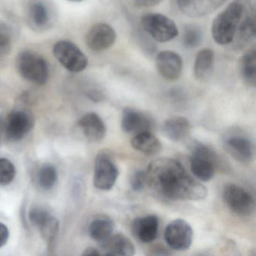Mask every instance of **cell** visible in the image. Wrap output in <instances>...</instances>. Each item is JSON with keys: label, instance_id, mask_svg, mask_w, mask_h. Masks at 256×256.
I'll return each mask as SVG.
<instances>
[{"label": "cell", "instance_id": "1", "mask_svg": "<svg viewBox=\"0 0 256 256\" xmlns=\"http://www.w3.org/2000/svg\"><path fill=\"white\" fill-rule=\"evenodd\" d=\"M145 172L146 185L168 200H200L208 194L206 187L174 158H156L150 163Z\"/></svg>", "mask_w": 256, "mask_h": 256}, {"label": "cell", "instance_id": "2", "mask_svg": "<svg viewBox=\"0 0 256 256\" xmlns=\"http://www.w3.org/2000/svg\"><path fill=\"white\" fill-rule=\"evenodd\" d=\"M256 8V0H234L220 13L212 25L214 41L220 46L233 43L242 20Z\"/></svg>", "mask_w": 256, "mask_h": 256}, {"label": "cell", "instance_id": "3", "mask_svg": "<svg viewBox=\"0 0 256 256\" xmlns=\"http://www.w3.org/2000/svg\"><path fill=\"white\" fill-rule=\"evenodd\" d=\"M18 72L25 80L37 85H43L49 78V67L43 56L34 50H23L16 60Z\"/></svg>", "mask_w": 256, "mask_h": 256}, {"label": "cell", "instance_id": "4", "mask_svg": "<svg viewBox=\"0 0 256 256\" xmlns=\"http://www.w3.org/2000/svg\"><path fill=\"white\" fill-rule=\"evenodd\" d=\"M218 160L211 148L203 144H194L190 158L192 173L199 180L208 182L215 176Z\"/></svg>", "mask_w": 256, "mask_h": 256}, {"label": "cell", "instance_id": "5", "mask_svg": "<svg viewBox=\"0 0 256 256\" xmlns=\"http://www.w3.org/2000/svg\"><path fill=\"white\" fill-rule=\"evenodd\" d=\"M223 200L232 212L239 216H250L256 210V200L250 192L236 184L224 187Z\"/></svg>", "mask_w": 256, "mask_h": 256}, {"label": "cell", "instance_id": "6", "mask_svg": "<svg viewBox=\"0 0 256 256\" xmlns=\"http://www.w3.org/2000/svg\"><path fill=\"white\" fill-rule=\"evenodd\" d=\"M144 30L158 42L164 43L172 41L178 35L176 24L162 14L150 13L142 18Z\"/></svg>", "mask_w": 256, "mask_h": 256}, {"label": "cell", "instance_id": "7", "mask_svg": "<svg viewBox=\"0 0 256 256\" xmlns=\"http://www.w3.org/2000/svg\"><path fill=\"white\" fill-rule=\"evenodd\" d=\"M53 54L60 64L70 72L78 73L86 70L88 59L86 55L72 42L62 40L54 46Z\"/></svg>", "mask_w": 256, "mask_h": 256}, {"label": "cell", "instance_id": "8", "mask_svg": "<svg viewBox=\"0 0 256 256\" xmlns=\"http://www.w3.org/2000/svg\"><path fill=\"white\" fill-rule=\"evenodd\" d=\"M119 176V170L113 156L108 151L97 155L94 168V184L96 188L108 191L113 188Z\"/></svg>", "mask_w": 256, "mask_h": 256}, {"label": "cell", "instance_id": "9", "mask_svg": "<svg viewBox=\"0 0 256 256\" xmlns=\"http://www.w3.org/2000/svg\"><path fill=\"white\" fill-rule=\"evenodd\" d=\"M224 149L236 161L250 164L254 157V144L248 136L238 130L226 133L223 137Z\"/></svg>", "mask_w": 256, "mask_h": 256}, {"label": "cell", "instance_id": "10", "mask_svg": "<svg viewBox=\"0 0 256 256\" xmlns=\"http://www.w3.org/2000/svg\"><path fill=\"white\" fill-rule=\"evenodd\" d=\"M192 228L185 220L176 218L170 222L164 230V238L172 250L185 251L192 244Z\"/></svg>", "mask_w": 256, "mask_h": 256}, {"label": "cell", "instance_id": "11", "mask_svg": "<svg viewBox=\"0 0 256 256\" xmlns=\"http://www.w3.org/2000/svg\"><path fill=\"white\" fill-rule=\"evenodd\" d=\"M26 16L28 24L34 30H47L53 24V11L44 0H30Z\"/></svg>", "mask_w": 256, "mask_h": 256}, {"label": "cell", "instance_id": "12", "mask_svg": "<svg viewBox=\"0 0 256 256\" xmlns=\"http://www.w3.org/2000/svg\"><path fill=\"white\" fill-rule=\"evenodd\" d=\"M116 38V32L112 26L107 24H97L88 31L86 43L92 52H101L112 47Z\"/></svg>", "mask_w": 256, "mask_h": 256}, {"label": "cell", "instance_id": "13", "mask_svg": "<svg viewBox=\"0 0 256 256\" xmlns=\"http://www.w3.org/2000/svg\"><path fill=\"white\" fill-rule=\"evenodd\" d=\"M34 118L29 112L16 110L10 114L6 122V134L12 140H20L34 126Z\"/></svg>", "mask_w": 256, "mask_h": 256}, {"label": "cell", "instance_id": "14", "mask_svg": "<svg viewBox=\"0 0 256 256\" xmlns=\"http://www.w3.org/2000/svg\"><path fill=\"white\" fill-rule=\"evenodd\" d=\"M154 126L152 120L143 112L131 108H126L122 112L121 128L124 132L137 134L151 132Z\"/></svg>", "mask_w": 256, "mask_h": 256}, {"label": "cell", "instance_id": "15", "mask_svg": "<svg viewBox=\"0 0 256 256\" xmlns=\"http://www.w3.org/2000/svg\"><path fill=\"white\" fill-rule=\"evenodd\" d=\"M158 74L167 80H178L182 74V60L178 54L170 50L160 52L156 58Z\"/></svg>", "mask_w": 256, "mask_h": 256}, {"label": "cell", "instance_id": "16", "mask_svg": "<svg viewBox=\"0 0 256 256\" xmlns=\"http://www.w3.org/2000/svg\"><path fill=\"white\" fill-rule=\"evenodd\" d=\"M227 0H176L180 10L188 17L199 18L209 16Z\"/></svg>", "mask_w": 256, "mask_h": 256}, {"label": "cell", "instance_id": "17", "mask_svg": "<svg viewBox=\"0 0 256 256\" xmlns=\"http://www.w3.org/2000/svg\"><path fill=\"white\" fill-rule=\"evenodd\" d=\"M132 232L137 239L145 244L154 242L158 232V218L156 216L138 217L132 222Z\"/></svg>", "mask_w": 256, "mask_h": 256}, {"label": "cell", "instance_id": "18", "mask_svg": "<svg viewBox=\"0 0 256 256\" xmlns=\"http://www.w3.org/2000/svg\"><path fill=\"white\" fill-rule=\"evenodd\" d=\"M100 246L102 254L106 256H131L136 253L134 244L122 234H112Z\"/></svg>", "mask_w": 256, "mask_h": 256}, {"label": "cell", "instance_id": "19", "mask_svg": "<svg viewBox=\"0 0 256 256\" xmlns=\"http://www.w3.org/2000/svg\"><path fill=\"white\" fill-rule=\"evenodd\" d=\"M79 126L90 142H100L106 136V125L97 114H86L79 121Z\"/></svg>", "mask_w": 256, "mask_h": 256}, {"label": "cell", "instance_id": "20", "mask_svg": "<svg viewBox=\"0 0 256 256\" xmlns=\"http://www.w3.org/2000/svg\"><path fill=\"white\" fill-rule=\"evenodd\" d=\"M164 136L172 142H180L185 140L190 134L191 124L184 116H173L163 124Z\"/></svg>", "mask_w": 256, "mask_h": 256}, {"label": "cell", "instance_id": "21", "mask_svg": "<svg viewBox=\"0 0 256 256\" xmlns=\"http://www.w3.org/2000/svg\"><path fill=\"white\" fill-rule=\"evenodd\" d=\"M114 228V222L110 216L100 215L90 223L88 232L92 240L102 244L113 234Z\"/></svg>", "mask_w": 256, "mask_h": 256}, {"label": "cell", "instance_id": "22", "mask_svg": "<svg viewBox=\"0 0 256 256\" xmlns=\"http://www.w3.org/2000/svg\"><path fill=\"white\" fill-rule=\"evenodd\" d=\"M131 145L136 150L146 156H154L162 149L160 140L151 132H144L134 134Z\"/></svg>", "mask_w": 256, "mask_h": 256}, {"label": "cell", "instance_id": "23", "mask_svg": "<svg viewBox=\"0 0 256 256\" xmlns=\"http://www.w3.org/2000/svg\"><path fill=\"white\" fill-rule=\"evenodd\" d=\"M240 72L244 83L250 88L256 84V50L254 48L247 50L240 60Z\"/></svg>", "mask_w": 256, "mask_h": 256}, {"label": "cell", "instance_id": "24", "mask_svg": "<svg viewBox=\"0 0 256 256\" xmlns=\"http://www.w3.org/2000/svg\"><path fill=\"white\" fill-rule=\"evenodd\" d=\"M214 53L211 49L200 50L196 55L194 64V74L199 80H204L212 72L214 64Z\"/></svg>", "mask_w": 256, "mask_h": 256}, {"label": "cell", "instance_id": "25", "mask_svg": "<svg viewBox=\"0 0 256 256\" xmlns=\"http://www.w3.org/2000/svg\"><path fill=\"white\" fill-rule=\"evenodd\" d=\"M58 180V173L56 168L52 164H44L40 169L38 182L43 190H50L56 185Z\"/></svg>", "mask_w": 256, "mask_h": 256}, {"label": "cell", "instance_id": "26", "mask_svg": "<svg viewBox=\"0 0 256 256\" xmlns=\"http://www.w3.org/2000/svg\"><path fill=\"white\" fill-rule=\"evenodd\" d=\"M16 174L14 164L6 158H0V185L11 184Z\"/></svg>", "mask_w": 256, "mask_h": 256}, {"label": "cell", "instance_id": "27", "mask_svg": "<svg viewBox=\"0 0 256 256\" xmlns=\"http://www.w3.org/2000/svg\"><path fill=\"white\" fill-rule=\"evenodd\" d=\"M202 40V31L196 26L186 28L182 36V43L187 48H194L200 44Z\"/></svg>", "mask_w": 256, "mask_h": 256}, {"label": "cell", "instance_id": "28", "mask_svg": "<svg viewBox=\"0 0 256 256\" xmlns=\"http://www.w3.org/2000/svg\"><path fill=\"white\" fill-rule=\"evenodd\" d=\"M41 230L42 236L48 242H52L56 238L59 229V223L54 217L50 216L41 227L40 228Z\"/></svg>", "mask_w": 256, "mask_h": 256}, {"label": "cell", "instance_id": "29", "mask_svg": "<svg viewBox=\"0 0 256 256\" xmlns=\"http://www.w3.org/2000/svg\"><path fill=\"white\" fill-rule=\"evenodd\" d=\"M50 216V212L42 206H36L30 210V220L37 227H41Z\"/></svg>", "mask_w": 256, "mask_h": 256}, {"label": "cell", "instance_id": "30", "mask_svg": "<svg viewBox=\"0 0 256 256\" xmlns=\"http://www.w3.org/2000/svg\"><path fill=\"white\" fill-rule=\"evenodd\" d=\"M146 185V172L144 170H138L132 176L131 186L136 192H142Z\"/></svg>", "mask_w": 256, "mask_h": 256}, {"label": "cell", "instance_id": "31", "mask_svg": "<svg viewBox=\"0 0 256 256\" xmlns=\"http://www.w3.org/2000/svg\"><path fill=\"white\" fill-rule=\"evenodd\" d=\"M12 40L6 32H0V58L6 56L11 52Z\"/></svg>", "mask_w": 256, "mask_h": 256}, {"label": "cell", "instance_id": "32", "mask_svg": "<svg viewBox=\"0 0 256 256\" xmlns=\"http://www.w3.org/2000/svg\"><path fill=\"white\" fill-rule=\"evenodd\" d=\"M10 236V230L8 227L4 223L0 222V248L4 246Z\"/></svg>", "mask_w": 256, "mask_h": 256}, {"label": "cell", "instance_id": "33", "mask_svg": "<svg viewBox=\"0 0 256 256\" xmlns=\"http://www.w3.org/2000/svg\"><path fill=\"white\" fill-rule=\"evenodd\" d=\"M134 1L142 6H152L160 4L162 0H134Z\"/></svg>", "mask_w": 256, "mask_h": 256}, {"label": "cell", "instance_id": "34", "mask_svg": "<svg viewBox=\"0 0 256 256\" xmlns=\"http://www.w3.org/2000/svg\"><path fill=\"white\" fill-rule=\"evenodd\" d=\"M84 256H100L102 254L101 252L98 251L96 248L90 247L85 250L84 252L83 253Z\"/></svg>", "mask_w": 256, "mask_h": 256}, {"label": "cell", "instance_id": "35", "mask_svg": "<svg viewBox=\"0 0 256 256\" xmlns=\"http://www.w3.org/2000/svg\"><path fill=\"white\" fill-rule=\"evenodd\" d=\"M68 1H71V2H82L83 0H68Z\"/></svg>", "mask_w": 256, "mask_h": 256}, {"label": "cell", "instance_id": "36", "mask_svg": "<svg viewBox=\"0 0 256 256\" xmlns=\"http://www.w3.org/2000/svg\"><path fill=\"white\" fill-rule=\"evenodd\" d=\"M0 127H1V122H0Z\"/></svg>", "mask_w": 256, "mask_h": 256}]
</instances>
